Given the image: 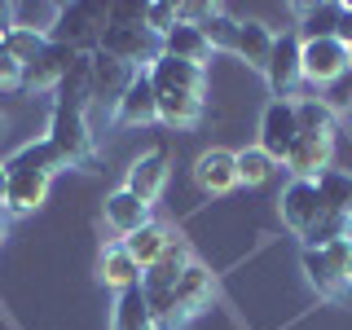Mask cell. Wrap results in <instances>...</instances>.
Here are the masks:
<instances>
[{
    "instance_id": "6da1fadb",
    "label": "cell",
    "mask_w": 352,
    "mask_h": 330,
    "mask_svg": "<svg viewBox=\"0 0 352 330\" xmlns=\"http://www.w3.org/2000/svg\"><path fill=\"white\" fill-rule=\"evenodd\" d=\"M278 216L295 238H304V247H326V242L352 238V220L344 212H330L317 194V181L291 176L278 194Z\"/></svg>"
},
{
    "instance_id": "7a4b0ae2",
    "label": "cell",
    "mask_w": 352,
    "mask_h": 330,
    "mask_svg": "<svg viewBox=\"0 0 352 330\" xmlns=\"http://www.w3.org/2000/svg\"><path fill=\"white\" fill-rule=\"evenodd\" d=\"M146 300H150V313H154V322H159V330H185L194 317H203L207 308H212L216 278H212V269H203L198 260H190L172 291L146 295Z\"/></svg>"
},
{
    "instance_id": "3957f363",
    "label": "cell",
    "mask_w": 352,
    "mask_h": 330,
    "mask_svg": "<svg viewBox=\"0 0 352 330\" xmlns=\"http://www.w3.org/2000/svg\"><path fill=\"white\" fill-rule=\"evenodd\" d=\"M44 141L58 150V159L66 168H93L97 163V141H93V128H88V110L71 106V102H58V97H53Z\"/></svg>"
},
{
    "instance_id": "277c9868",
    "label": "cell",
    "mask_w": 352,
    "mask_h": 330,
    "mask_svg": "<svg viewBox=\"0 0 352 330\" xmlns=\"http://www.w3.org/2000/svg\"><path fill=\"white\" fill-rule=\"evenodd\" d=\"M348 260H352V238L300 251V269H304L308 286L317 295H326V300H344L348 295Z\"/></svg>"
},
{
    "instance_id": "5b68a950",
    "label": "cell",
    "mask_w": 352,
    "mask_h": 330,
    "mask_svg": "<svg viewBox=\"0 0 352 330\" xmlns=\"http://www.w3.org/2000/svg\"><path fill=\"white\" fill-rule=\"evenodd\" d=\"M97 49L106 53V58L124 62V66H150L159 58V36L146 27V22H106L102 40H97Z\"/></svg>"
},
{
    "instance_id": "8992f818",
    "label": "cell",
    "mask_w": 352,
    "mask_h": 330,
    "mask_svg": "<svg viewBox=\"0 0 352 330\" xmlns=\"http://www.w3.org/2000/svg\"><path fill=\"white\" fill-rule=\"evenodd\" d=\"M300 49L304 40L295 31H282L273 40V58L264 66V84H269L273 102H295V93L304 88V62H300Z\"/></svg>"
},
{
    "instance_id": "52a82bcc",
    "label": "cell",
    "mask_w": 352,
    "mask_h": 330,
    "mask_svg": "<svg viewBox=\"0 0 352 330\" xmlns=\"http://www.w3.org/2000/svg\"><path fill=\"white\" fill-rule=\"evenodd\" d=\"M300 62H304V84L322 93V88H330L352 66V49L339 44L335 36H330V40H304Z\"/></svg>"
},
{
    "instance_id": "ba28073f",
    "label": "cell",
    "mask_w": 352,
    "mask_h": 330,
    "mask_svg": "<svg viewBox=\"0 0 352 330\" xmlns=\"http://www.w3.org/2000/svg\"><path fill=\"white\" fill-rule=\"evenodd\" d=\"M75 58H80V49H71V44H62V40H49L36 62L22 66L18 93H58V84L66 80V71L75 66Z\"/></svg>"
},
{
    "instance_id": "9c48e42d",
    "label": "cell",
    "mask_w": 352,
    "mask_h": 330,
    "mask_svg": "<svg viewBox=\"0 0 352 330\" xmlns=\"http://www.w3.org/2000/svg\"><path fill=\"white\" fill-rule=\"evenodd\" d=\"M110 124H115V128H150V124H159V97H154V80H150L146 66L132 75V84L124 88V97L115 102Z\"/></svg>"
},
{
    "instance_id": "30bf717a",
    "label": "cell",
    "mask_w": 352,
    "mask_h": 330,
    "mask_svg": "<svg viewBox=\"0 0 352 330\" xmlns=\"http://www.w3.org/2000/svg\"><path fill=\"white\" fill-rule=\"evenodd\" d=\"M295 137H300V119H295V102H269L260 115V150L273 163H286Z\"/></svg>"
},
{
    "instance_id": "8fae6325",
    "label": "cell",
    "mask_w": 352,
    "mask_h": 330,
    "mask_svg": "<svg viewBox=\"0 0 352 330\" xmlns=\"http://www.w3.org/2000/svg\"><path fill=\"white\" fill-rule=\"evenodd\" d=\"M49 181L53 176H44L36 168H18V163L5 159V212L9 216H31L44 198H49Z\"/></svg>"
},
{
    "instance_id": "7c38bea8",
    "label": "cell",
    "mask_w": 352,
    "mask_h": 330,
    "mask_svg": "<svg viewBox=\"0 0 352 330\" xmlns=\"http://www.w3.org/2000/svg\"><path fill=\"white\" fill-rule=\"evenodd\" d=\"M330 163H335V132H300L286 154V172L304 181H317Z\"/></svg>"
},
{
    "instance_id": "4fadbf2b",
    "label": "cell",
    "mask_w": 352,
    "mask_h": 330,
    "mask_svg": "<svg viewBox=\"0 0 352 330\" xmlns=\"http://www.w3.org/2000/svg\"><path fill=\"white\" fill-rule=\"evenodd\" d=\"M168 150L163 146H154L146 154H137V159L128 163V176H124V190L128 194H137L141 203H159V194H163V185H168Z\"/></svg>"
},
{
    "instance_id": "5bb4252c",
    "label": "cell",
    "mask_w": 352,
    "mask_h": 330,
    "mask_svg": "<svg viewBox=\"0 0 352 330\" xmlns=\"http://www.w3.org/2000/svg\"><path fill=\"white\" fill-rule=\"evenodd\" d=\"M194 181H198V190L203 194H212V198H225V194H234L238 190V154L234 150H203L198 154V163H194Z\"/></svg>"
},
{
    "instance_id": "9a60e30c",
    "label": "cell",
    "mask_w": 352,
    "mask_h": 330,
    "mask_svg": "<svg viewBox=\"0 0 352 330\" xmlns=\"http://www.w3.org/2000/svg\"><path fill=\"white\" fill-rule=\"evenodd\" d=\"M146 71H150V80H154L159 93H198V97L207 93V71H203V66H194V62H181V58L159 53Z\"/></svg>"
},
{
    "instance_id": "2e32d148",
    "label": "cell",
    "mask_w": 352,
    "mask_h": 330,
    "mask_svg": "<svg viewBox=\"0 0 352 330\" xmlns=\"http://www.w3.org/2000/svg\"><path fill=\"white\" fill-rule=\"evenodd\" d=\"M88 71H93V102H110V110H115V102L124 97V88L137 75V66H124V62L106 58L102 49H93L88 53Z\"/></svg>"
},
{
    "instance_id": "e0dca14e",
    "label": "cell",
    "mask_w": 352,
    "mask_h": 330,
    "mask_svg": "<svg viewBox=\"0 0 352 330\" xmlns=\"http://www.w3.org/2000/svg\"><path fill=\"white\" fill-rule=\"evenodd\" d=\"M102 31H106V9L102 5H62V22H58V31H53V40L80 49L88 36L102 40Z\"/></svg>"
},
{
    "instance_id": "ac0fdd59",
    "label": "cell",
    "mask_w": 352,
    "mask_h": 330,
    "mask_svg": "<svg viewBox=\"0 0 352 330\" xmlns=\"http://www.w3.org/2000/svg\"><path fill=\"white\" fill-rule=\"evenodd\" d=\"M102 212H106V225L119 234V242L132 238L137 229H146V225H150V203H141V198H137V194H128L124 185H119L115 194H106V207H102Z\"/></svg>"
},
{
    "instance_id": "d6986e66",
    "label": "cell",
    "mask_w": 352,
    "mask_h": 330,
    "mask_svg": "<svg viewBox=\"0 0 352 330\" xmlns=\"http://www.w3.org/2000/svg\"><path fill=\"white\" fill-rule=\"evenodd\" d=\"M97 282L110 286V291H128V286H141V264L128 256L124 242H106L102 256H97Z\"/></svg>"
},
{
    "instance_id": "ffe728a7",
    "label": "cell",
    "mask_w": 352,
    "mask_h": 330,
    "mask_svg": "<svg viewBox=\"0 0 352 330\" xmlns=\"http://www.w3.org/2000/svg\"><path fill=\"white\" fill-rule=\"evenodd\" d=\"M159 53L203 66L207 58H212V40H207V31H203V27H194V22H176L168 36H159Z\"/></svg>"
},
{
    "instance_id": "44dd1931",
    "label": "cell",
    "mask_w": 352,
    "mask_h": 330,
    "mask_svg": "<svg viewBox=\"0 0 352 330\" xmlns=\"http://www.w3.org/2000/svg\"><path fill=\"white\" fill-rule=\"evenodd\" d=\"M273 31L264 27L260 18H238V40H234V53L242 62L251 66V71H260L264 75V66H269V58H273Z\"/></svg>"
},
{
    "instance_id": "7402d4cb",
    "label": "cell",
    "mask_w": 352,
    "mask_h": 330,
    "mask_svg": "<svg viewBox=\"0 0 352 330\" xmlns=\"http://www.w3.org/2000/svg\"><path fill=\"white\" fill-rule=\"evenodd\" d=\"M154 97H159V124L163 128L185 132V128L203 124L207 97H198V93H159V88H154Z\"/></svg>"
},
{
    "instance_id": "603a6c76",
    "label": "cell",
    "mask_w": 352,
    "mask_h": 330,
    "mask_svg": "<svg viewBox=\"0 0 352 330\" xmlns=\"http://www.w3.org/2000/svg\"><path fill=\"white\" fill-rule=\"evenodd\" d=\"M110 330H159L141 286H128V291L115 295V304H110Z\"/></svg>"
},
{
    "instance_id": "cb8c5ba5",
    "label": "cell",
    "mask_w": 352,
    "mask_h": 330,
    "mask_svg": "<svg viewBox=\"0 0 352 330\" xmlns=\"http://www.w3.org/2000/svg\"><path fill=\"white\" fill-rule=\"evenodd\" d=\"M300 14V40H330L339 31L344 5L339 0H317V5H295Z\"/></svg>"
},
{
    "instance_id": "d4e9b609",
    "label": "cell",
    "mask_w": 352,
    "mask_h": 330,
    "mask_svg": "<svg viewBox=\"0 0 352 330\" xmlns=\"http://www.w3.org/2000/svg\"><path fill=\"white\" fill-rule=\"evenodd\" d=\"M168 242H172V229H168V225H159V220H150L146 229H137L132 238H124V247H128V256L141 264V273H146L150 264L159 260L163 251H168Z\"/></svg>"
},
{
    "instance_id": "484cf974",
    "label": "cell",
    "mask_w": 352,
    "mask_h": 330,
    "mask_svg": "<svg viewBox=\"0 0 352 330\" xmlns=\"http://www.w3.org/2000/svg\"><path fill=\"white\" fill-rule=\"evenodd\" d=\"M58 22H62V5H53V0H40V5H31V0H14V27L53 40Z\"/></svg>"
},
{
    "instance_id": "4316f807",
    "label": "cell",
    "mask_w": 352,
    "mask_h": 330,
    "mask_svg": "<svg viewBox=\"0 0 352 330\" xmlns=\"http://www.w3.org/2000/svg\"><path fill=\"white\" fill-rule=\"evenodd\" d=\"M317 194H322V203L330 207V212H352V172L344 168H326L322 176H317ZM352 220V216H348Z\"/></svg>"
},
{
    "instance_id": "83f0119b",
    "label": "cell",
    "mask_w": 352,
    "mask_h": 330,
    "mask_svg": "<svg viewBox=\"0 0 352 330\" xmlns=\"http://www.w3.org/2000/svg\"><path fill=\"white\" fill-rule=\"evenodd\" d=\"M9 163H18V168H36V172H44V176H58L66 163L58 159V150L49 146V141H27V146H18L14 154H9Z\"/></svg>"
},
{
    "instance_id": "f1b7e54d",
    "label": "cell",
    "mask_w": 352,
    "mask_h": 330,
    "mask_svg": "<svg viewBox=\"0 0 352 330\" xmlns=\"http://www.w3.org/2000/svg\"><path fill=\"white\" fill-rule=\"evenodd\" d=\"M295 119L300 132H335V110L322 97H295Z\"/></svg>"
},
{
    "instance_id": "f546056e",
    "label": "cell",
    "mask_w": 352,
    "mask_h": 330,
    "mask_svg": "<svg viewBox=\"0 0 352 330\" xmlns=\"http://www.w3.org/2000/svg\"><path fill=\"white\" fill-rule=\"evenodd\" d=\"M273 168H278V163H273L260 146L238 150V185H264L273 176Z\"/></svg>"
},
{
    "instance_id": "4dcf8cb0",
    "label": "cell",
    "mask_w": 352,
    "mask_h": 330,
    "mask_svg": "<svg viewBox=\"0 0 352 330\" xmlns=\"http://www.w3.org/2000/svg\"><path fill=\"white\" fill-rule=\"evenodd\" d=\"M44 44H49V40L36 36V31H22V27H14V31L5 36V53H9V58H14L18 66H27V62H36V58H40V49H44Z\"/></svg>"
},
{
    "instance_id": "1f68e13d",
    "label": "cell",
    "mask_w": 352,
    "mask_h": 330,
    "mask_svg": "<svg viewBox=\"0 0 352 330\" xmlns=\"http://www.w3.org/2000/svg\"><path fill=\"white\" fill-rule=\"evenodd\" d=\"M203 31H207V40H212V53H216V49L234 53V40H238V18H229L225 9H216V14L203 22Z\"/></svg>"
},
{
    "instance_id": "d6a6232c",
    "label": "cell",
    "mask_w": 352,
    "mask_h": 330,
    "mask_svg": "<svg viewBox=\"0 0 352 330\" xmlns=\"http://www.w3.org/2000/svg\"><path fill=\"white\" fill-rule=\"evenodd\" d=\"M322 102L335 110V119H339V115H352V66H348V71L339 75L330 88H322Z\"/></svg>"
},
{
    "instance_id": "836d02e7",
    "label": "cell",
    "mask_w": 352,
    "mask_h": 330,
    "mask_svg": "<svg viewBox=\"0 0 352 330\" xmlns=\"http://www.w3.org/2000/svg\"><path fill=\"white\" fill-rule=\"evenodd\" d=\"M176 22H181V14H176V5H168V0H150L146 5V27L154 36H168Z\"/></svg>"
},
{
    "instance_id": "e575fe53",
    "label": "cell",
    "mask_w": 352,
    "mask_h": 330,
    "mask_svg": "<svg viewBox=\"0 0 352 330\" xmlns=\"http://www.w3.org/2000/svg\"><path fill=\"white\" fill-rule=\"evenodd\" d=\"M0 88H22V66L5 53V36H0Z\"/></svg>"
},
{
    "instance_id": "d590c367",
    "label": "cell",
    "mask_w": 352,
    "mask_h": 330,
    "mask_svg": "<svg viewBox=\"0 0 352 330\" xmlns=\"http://www.w3.org/2000/svg\"><path fill=\"white\" fill-rule=\"evenodd\" d=\"M335 40L352 49V5H344V18H339V31H335Z\"/></svg>"
},
{
    "instance_id": "8d00e7d4",
    "label": "cell",
    "mask_w": 352,
    "mask_h": 330,
    "mask_svg": "<svg viewBox=\"0 0 352 330\" xmlns=\"http://www.w3.org/2000/svg\"><path fill=\"white\" fill-rule=\"evenodd\" d=\"M14 31V5H0V36Z\"/></svg>"
},
{
    "instance_id": "74e56055",
    "label": "cell",
    "mask_w": 352,
    "mask_h": 330,
    "mask_svg": "<svg viewBox=\"0 0 352 330\" xmlns=\"http://www.w3.org/2000/svg\"><path fill=\"white\" fill-rule=\"evenodd\" d=\"M0 212H5V163H0Z\"/></svg>"
},
{
    "instance_id": "f35d334b",
    "label": "cell",
    "mask_w": 352,
    "mask_h": 330,
    "mask_svg": "<svg viewBox=\"0 0 352 330\" xmlns=\"http://www.w3.org/2000/svg\"><path fill=\"white\" fill-rule=\"evenodd\" d=\"M0 247H5V220H0Z\"/></svg>"
},
{
    "instance_id": "ab89813d",
    "label": "cell",
    "mask_w": 352,
    "mask_h": 330,
    "mask_svg": "<svg viewBox=\"0 0 352 330\" xmlns=\"http://www.w3.org/2000/svg\"><path fill=\"white\" fill-rule=\"evenodd\" d=\"M348 291H352V260H348Z\"/></svg>"
},
{
    "instance_id": "60d3db41",
    "label": "cell",
    "mask_w": 352,
    "mask_h": 330,
    "mask_svg": "<svg viewBox=\"0 0 352 330\" xmlns=\"http://www.w3.org/2000/svg\"><path fill=\"white\" fill-rule=\"evenodd\" d=\"M0 137H5V115H0Z\"/></svg>"
},
{
    "instance_id": "b9f144b4",
    "label": "cell",
    "mask_w": 352,
    "mask_h": 330,
    "mask_svg": "<svg viewBox=\"0 0 352 330\" xmlns=\"http://www.w3.org/2000/svg\"><path fill=\"white\" fill-rule=\"evenodd\" d=\"M348 216H352V212H348Z\"/></svg>"
}]
</instances>
